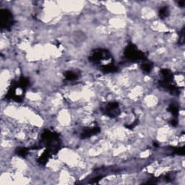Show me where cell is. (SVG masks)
<instances>
[{"instance_id":"6da1fadb","label":"cell","mask_w":185,"mask_h":185,"mask_svg":"<svg viewBox=\"0 0 185 185\" xmlns=\"http://www.w3.org/2000/svg\"><path fill=\"white\" fill-rule=\"evenodd\" d=\"M124 54L127 59L132 62L140 61V60L145 61L147 59L145 54L139 50L135 44L131 43L129 44V45L125 48Z\"/></svg>"},{"instance_id":"7a4b0ae2","label":"cell","mask_w":185,"mask_h":185,"mask_svg":"<svg viewBox=\"0 0 185 185\" xmlns=\"http://www.w3.org/2000/svg\"><path fill=\"white\" fill-rule=\"evenodd\" d=\"M111 59L112 57H111L110 53L108 51L101 49H96L89 57L90 61L96 65H100L101 67L103 65V62L111 61Z\"/></svg>"},{"instance_id":"3957f363","label":"cell","mask_w":185,"mask_h":185,"mask_svg":"<svg viewBox=\"0 0 185 185\" xmlns=\"http://www.w3.org/2000/svg\"><path fill=\"white\" fill-rule=\"evenodd\" d=\"M14 24V18L12 12L7 9L0 10V25L1 29L9 30Z\"/></svg>"},{"instance_id":"277c9868","label":"cell","mask_w":185,"mask_h":185,"mask_svg":"<svg viewBox=\"0 0 185 185\" xmlns=\"http://www.w3.org/2000/svg\"><path fill=\"white\" fill-rule=\"evenodd\" d=\"M103 111L106 115L108 117L114 118L117 117L119 114H120V111H119V104L117 102H110L106 104L104 108L103 109Z\"/></svg>"},{"instance_id":"5b68a950","label":"cell","mask_w":185,"mask_h":185,"mask_svg":"<svg viewBox=\"0 0 185 185\" xmlns=\"http://www.w3.org/2000/svg\"><path fill=\"white\" fill-rule=\"evenodd\" d=\"M100 127H98V126H96V127H91V128H87L85 129L82 132L81 135H80V137L83 139H86L88 138V137H91V136H93L96 134H98L100 132Z\"/></svg>"},{"instance_id":"8992f818","label":"cell","mask_w":185,"mask_h":185,"mask_svg":"<svg viewBox=\"0 0 185 185\" xmlns=\"http://www.w3.org/2000/svg\"><path fill=\"white\" fill-rule=\"evenodd\" d=\"M153 64H152L150 62L147 61V59H146V60H145V61L143 62V63L142 64L141 66H140V68H141V70L144 72V73H149L150 71H151L152 69H153Z\"/></svg>"},{"instance_id":"52a82bcc","label":"cell","mask_w":185,"mask_h":185,"mask_svg":"<svg viewBox=\"0 0 185 185\" xmlns=\"http://www.w3.org/2000/svg\"><path fill=\"white\" fill-rule=\"evenodd\" d=\"M169 15V9H168V7H162L160 8L159 11H158V16L161 19H164Z\"/></svg>"},{"instance_id":"ba28073f","label":"cell","mask_w":185,"mask_h":185,"mask_svg":"<svg viewBox=\"0 0 185 185\" xmlns=\"http://www.w3.org/2000/svg\"><path fill=\"white\" fill-rule=\"evenodd\" d=\"M168 111L172 114L173 118H177L179 115V108L175 104H170L168 108Z\"/></svg>"},{"instance_id":"9c48e42d","label":"cell","mask_w":185,"mask_h":185,"mask_svg":"<svg viewBox=\"0 0 185 185\" xmlns=\"http://www.w3.org/2000/svg\"><path fill=\"white\" fill-rule=\"evenodd\" d=\"M64 76H65V79L67 80H75L78 79V75L77 73H74L73 71H67L65 72V74H64Z\"/></svg>"},{"instance_id":"30bf717a","label":"cell","mask_w":185,"mask_h":185,"mask_svg":"<svg viewBox=\"0 0 185 185\" xmlns=\"http://www.w3.org/2000/svg\"><path fill=\"white\" fill-rule=\"evenodd\" d=\"M28 152H29V149L28 148H23V147H20V148H18L16 150V153L17 154L20 155L21 157H25L27 156V155L28 154Z\"/></svg>"},{"instance_id":"8fae6325","label":"cell","mask_w":185,"mask_h":185,"mask_svg":"<svg viewBox=\"0 0 185 185\" xmlns=\"http://www.w3.org/2000/svg\"><path fill=\"white\" fill-rule=\"evenodd\" d=\"M172 151L174 154L184 155V147L183 146V147H179V148H173Z\"/></svg>"},{"instance_id":"7c38bea8","label":"cell","mask_w":185,"mask_h":185,"mask_svg":"<svg viewBox=\"0 0 185 185\" xmlns=\"http://www.w3.org/2000/svg\"><path fill=\"white\" fill-rule=\"evenodd\" d=\"M178 44L179 45H183L184 44V28H182L179 32V38Z\"/></svg>"},{"instance_id":"4fadbf2b","label":"cell","mask_w":185,"mask_h":185,"mask_svg":"<svg viewBox=\"0 0 185 185\" xmlns=\"http://www.w3.org/2000/svg\"><path fill=\"white\" fill-rule=\"evenodd\" d=\"M171 125L173 126V127H176L178 124V119L177 118H173L171 120Z\"/></svg>"},{"instance_id":"5bb4252c","label":"cell","mask_w":185,"mask_h":185,"mask_svg":"<svg viewBox=\"0 0 185 185\" xmlns=\"http://www.w3.org/2000/svg\"><path fill=\"white\" fill-rule=\"evenodd\" d=\"M177 4H178V5H179V7H184V4H185V1H184V0H181V1H178Z\"/></svg>"}]
</instances>
